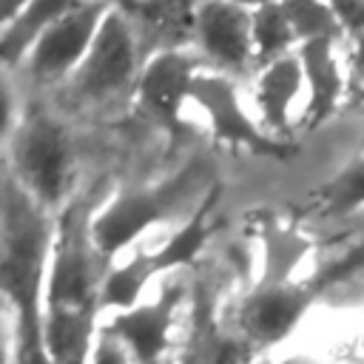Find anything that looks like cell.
I'll use <instances>...</instances> for the list:
<instances>
[{
    "instance_id": "cell-9",
    "label": "cell",
    "mask_w": 364,
    "mask_h": 364,
    "mask_svg": "<svg viewBox=\"0 0 364 364\" xmlns=\"http://www.w3.org/2000/svg\"><path fill=\"white\" fill-rule=\"evenodd\" d=\"M134 34L122 14L108 11L80 71H77V91L85 100H102L125 88L134 74Z\"/></svg>"
},
{
    "instance_id": "cell-2",
    "label": "cell",
    "mask_w": 364,
    "mask_h": 364,
    "mask_svg": "<svg viewBox=\"0 0 364 364\" xmlns=\"http://www.w3.org/2000/svg\"><path fill=\"white\" fill-rule=\"evenodd\" d=\"M51 225L40 202L14 179L3 185V293L14 313V350L9 364H54L46 347L43 287Z\"/></svg>"
},
{
    "instance_id": "cell-13",
    "label": "cell",
    "mask_w": 364,
    "mask_h": 364,
    "mask_svg": "<svg viewBox=\"0 0 364 364\" xmlns=\"http://www.w3.org/2000/svg\"><path fill=\"white\" fill-rule=\"evenodd\" d=\"M193 68H191V60L179 51H162L156 54L142 80H139V94H142V102L151 108L154 117H159L162 122L168 125H176V117H179V105L182 100L191 94L193 88Z\"/></svg>"
},
{
    "instance_id": "cell-23",
    "label": "cell",
    "mask_w": 364,
    "mask_h": 364,
    "mask_svg": "<svg viewBox=\"0 0 364 364\" xmlns=\"http://www.w3.org/2000/svg\"><path fill=\"white\" fill-rule=\"evenodd\" d=\"M28 3H31V0H3V20H6V23H11V20H14V17L28 6Z\"/></svg>"
},
{
    "instance_id": "cell-22",
    "label": "cell",
    "mask_w": 364,
    "mask_h": 364,
    "mask_svg": "<svg viewBox=\"0 0 364 364\" xmlns=\"http://www.w3.org/2000/svg\"><path fill=\"white\" fill-rule=\"evenodd\" d=\"M333 11L347 31L364 34V0H333Z\"/></svg>"
},
{
    "instance_id": "cell-1",
    "label": "cell",
    "mask_w": 364,
    "mask_h": 364,
    "mask_svg": "<svg viewBox=\"0 0 364 364\" xmlns=\"http://www.w3.org/2000/svg\"><path fill=\"white\" fill-rule=\"evenodd\" d=\"M108 259L91 239L85 202L68 205L54 233V256L46 284V347L54 364H91L94 318L102 307Z\"/></svg>"
},
{
    "instance_id": "cell-18",
    "label": "cell",
    "mask_w": 364,
    "mask_h": 364,
    "mask_svg": "<svg viewBox=\"0 0 364 364\" xmlns=\"http://www.w3.org/2000/svg\"><path fill=\"white\" fill-rule=\"evenodd\" d=\"M296 37H301L304 43L310 40H333V34L338 31V17L333 11V6H321L318 0H284L282 3Z\"/></svg>"
},
{
    "instance_id": "cell-17",
    "label": "cell",
    "mask_w": 364,
    "mask_h": 364,
    "mask_svg": "<svg viewBox=\"0 0 364 364\" xmlns=\"http://www.w3.org/2000/svg\"><path fill=\"white\" fill-rule=\"evenodd\" d=\"M134 9L145 31L156 40H176L193 23L191 0H139Z\"/></svg>"
},
{
    "instance_id": "cell-21",
    "label": "cell",
    "mask_w": 364,
    "mask_h": 364,
    "mask_svg": "<svg viewBox=\"0 0 364 364\" xmlns=\"http://www.w3.org/2000/svg\"><path fill=\"white\" fill-rule=\"evenodd\" d=\"M91 364H134V358H131V350L108 327H102L97 333V341H94Z\"/></svg>"
},
{
    "instance_id": "cell-20",
    "label": "cell",
    "mask_w": 364,
    "mask_h": 364,
    "mask_svg": "<svg viewBox=\"0 0 364 364\" xmlns=\"http://www.w3.org/2000/svg\"><path fill=\"white\" fill-rule=\"evenodd\" d=\"M364 205V159L341 171L324 191H321V210L336 216Z\"/></svg>"
},
{
    "instance_id": "cell-25",
    "label": "cell",
    "mask_w": 364,
    "mask_h": 364,
    "mask_svg": "<svg viewBox=\"0 0 364 364\" xmlns=\"http://www.w3.org/2000/svg\"><path fill=\"white\" fill-rule=\"evenodd\" d=\"M355 71L364 74V34L358 37V46H355Z\"/></svg>"
},
{
    "instance_id": "cell-3",
    "label": "cell",
    "mask_w": 364,
    "mask_h": 364,
    "mask_svg": "<svg viewBox=\"0 0 364 364\" xmlns=\"http://www.w3.org/2000/svg\"><path fill=\"white\" fill-rule=\"evenodd\" d=\"M330 284L321 273H316L307 282L296 279H259V284L242 299V304L233 313V327L262 353L282 338L290 336V330L299 324V318L307 313L316 296H321Z\"/></svg>"
},
{
    "instance_id": "cell-12",
    "label": "cell",
    "mask_w": 364,
    "mask_h": 364,
    "mask_svg": "<svg viewBox=\"0 0 364 364\" xmlns=\"http://www.w3.org/2000/svg\"><path fill=\"white\" fill-rule=\"evenodd\" d=\"M196 31L205 51L216 63L228 68H242L247 63L253 46V20L239 3L208 0L196 14Z\"/></svg>"
},
{
    "instance_id": "cell-15",
    "label": "cell",
    "mask_w": 364,
    "mask_h": 364,
    "mask_svg": "<svg viewBox=\"0 0 364 364\" xmlns=\"http://www.w3.org/2000/svg\"><path fill=\"white\" fill-rule=\"evenodd\" d=\"M301 85V63L293 57H279L267 65V71L259 80V105L273 128H287L290 108Z\"/></svg>"
},
{
    "instance_id": "cell-14",
    "label": "cell",
    "mask_w": 364,
    "mask_h": 364,
    "mask_svg": "<svg viewBox=\"0 0 364 364\" xmlns=\"http://www.w3.org/2000/svg\"><path fill=\"white\" fill-rule=\"evenodd\" d=\"M301 65L310 80V125H318L330 117L341 94V74L333 57L330 40H310L301 46Z\"/></svg>"
},
{
    "instance_id": "cell-19",
    "label": "cell",
    "mask_w": 364,
    "mask_h": 364,
    "mask_svg": "<svg viewBox=\"0 0 364 364\" xmlns=\"http://www.w3.org/2000/svg\"><path fill=\"white\" fill-rule=\"evenodd\" d=\"M296 40V31L284 14L282 6L264 3L253 14V46L259 48L262 57H276L282 54L290 43Z\"/></svg>"
},
{
    "instance_id": "cell-7",
    "label": "cell",
    "mask_w": 364,
    "mask_h": 364,
    "mask_svg": "<svg viewBox=\"0 0 364 364\" xmlns=\"http://www.w3.org/2000/svg\"><path fill=\"white\" fill-rule=\"evenodd\" d=\"M188 185H191V171H185L182 176L165 182L162 188L134 191V193H125V196L114 199L108 208H102L91 219V239H94L97 250L105 259H111L114 253H119L145 228H151L154 222H159L182 199V193H185Z\"/></svg>"
},
{
    "instance_id": "cell-10",
    "label": "cell",
    "mask_w": 364,
    "mask_h": 364,
    "mask_svg": "<svg viewBox=\"0 0 364 364\" xmlns=\"http://www.w3.org/2000/svg\"><path fill=\"white\" fill-rule=\"evenodd\" d=\"M182 301V284H168L154 301L119 310L105 327L131 350L134 364L168 358V333Z\"/></svg>"
},
{
    "instance_id": "cell-16",
    "label": "cell",
    "mask_w": 364,
    "mask_h": 364,
    "mask_svg": "<svg viewBox=\"0 0 364 364\" xmlns=\"http://www.w3.org/2000/svg\"><path fill=\"white\" fill-rule=\"evenodd\" d=\"M85 0H31L11 23H6L3 31V60L11 63L17 60V54H23V48L34 40H40V34L54 26L63 14H68L74 6H80Z\"/></svg>"
},
{
    "instance_id": "cell-26",
    "label": "cell",
    "mask_w": 364,
    "mask_h": 364,
    "mask_svg": "<svg viewBox=\"0 0 364 364\" xmlns=\"http://www.w3.org/2000/svg\"><path fill=\"white\" fill-rule=\"evenodd\" d=\"M230 3H253V6H264L267 0H230Z\"/></svg>"
},
{
    "instance_id": "cell-11",
    "label": "cell",
    "mask_w": 364,
    "mask_h": 364,
    "mask_svg": "<svg viewBox=\"0 0 364 364\" xmlns=\"http://www.w3.org/2000/svg\"><path fill=\"white\" fill-rule=\"evenodd\" d=\"M191 97L205 108L216 139L230 142V145H245L256 154H270V156H284L287 154L284 145H279V142H273V139H267L256 131V125L245 117V111L236 100V91L228 80L213 77V74H202V77L193 80Z\"/></svg>"
},
{
    "instance_id": "cell-27",
    "label": "cell",
    "mask_w": 364,
    "mask_h": 364,
    "mask_svg": "<svg viewBox=\"0 0 364 364\" xmlns=\"http://www.w3.org/2000/svg\"><path fill=\"white\" fill-rule=\"evenodd\" d=\"M154 364H173L171 358H162V361H154Z\"/></svg>"
},
{
    "instance_id": "cell-6",
    "label": "cell",
    "mask_w": 364,
    "mask_h": 364,
    "mask_svg": "<svg viewBox=\"0 0 364 364\" xmlns=\"http://www.w3.org/2000/svg\"><path fill=\"white\" fill-rule=\"evenodd\" d=\"M14 162L20 182L40 205L63 199L68 182V139L54 119L37 114L20 128Z\"/></svg>"
},
{
    "instance_id": "cell-8",
    "label": "cell",
    "mask_w": 364,
    "mask_h": 364,
    "mask_svg": "<svg viewBox=\"0 0 364 364\" xmlns=\"http://www.w3.org/2000/svg\"><path fill=\"white\" fill-rule=\"evenodd\" d=\"M105 3L102 0H85L74 6L68 14H63L54 26H48L31 51V74L34 80L46 82L68 68H74L80 60H85L102 20H105Z\"/></svg>"
},
{
    "instance_id": "cell-5",
    "label": "cell",
    "mask_w": 364,
    "mask_h": 364,
    "mask_svg": "<svg viewBox=\"0 0 364 364\" xmlns=\"http://www.w3.org/2000/svg\"><path fill=\"white\" fill-rule=\"evenodd\" d=\"M262 353L216 310V290L199 279L191 293L188 336L173 364H253Z\"/></svg>"
},
{
    "instance_id": "cell-24",
    "label": "cell",
    "mask_w": 364,
    "mask_h": 364,
    "mask_svg": "<svg viewBox=\"0 0 364 364\" xmlns=\"http://www.w3.org/2000/svg\"><path fill=\"white\" fill-rule=\"evenodd\" d=\"M253 364H313V361L304 358V355H293V358H279V361H273V358H256Z\"/></svg>"
},
{
    "instance_id": "cell-4",
    "label": "cell",
    "mask_w": 364,
    "mask_h": 364,
    "mask_svg": "<svg viewBox=\"0 0 364 364\" xmlns=\"http://www.w3.org/2000/svg\"><path fill=\"white\" fill-rule=\"evenodd\" d=\"M216 202V191H210V196L199 205V210L156 250V253H142L134 256L131 262H125L117 270H108V279L102 284V307H119L128 310L134 307L136 296L142 293V287L148 284L151 276L188 264L196 259V253L202 250V245L210 236V205Z\"/></svg>"
}]
</instances>
